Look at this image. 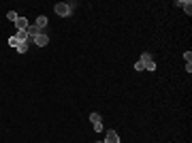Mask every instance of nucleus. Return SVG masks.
I'll list each match as a JSON object with an SVG mask.
<instances>
[{
  "mask_svg": "<svg viewBox=\"0 0 192 143\" xmlns=\"http://www.w3.org/2000/svg\"><path fill=\"white\" fill-rule=\"evenodd\" d=\"M47 43H49V36L45 34V32H41V34L34 38V45H38V47H45Z\"/></svg>",
  "mask_w": 192,
  "mask_h": 143,
  "instance_id": "nucleus-3",
  "label": "nucleus"
},
{
  "mask_svg": "<svg viewBox=\"0 0 192 143\" xmlns=\"http://www.w3.org/2000/svg\"><path fill=\"white\" fill-rule=\"evenodd\" d=\"M181 7H184V11L188 13V15H190V13H192V2H184Z\"/></svg>",
  "mask_w": 192,
  "mask_h": 143,
  "instance_id": "nucleus-9",
  "label": "nucleus"
},
{
  "mask_svg": "<svg viewBox=\"0 0 192 143\" xmlns=\"http://www.w3.org/2000/svg\"><path fill=\"white\" fill-rule=\"evenodd\" d=\"M184 58H186V62H190V60H192V54H190V51H186V54H184Z\"/></svg>",
  "mask_w": 192,
  "mask_h": 143,
  "instance_id": "nucleus-14",
  "label": "nucleus"
},
{
  "mask_svg": "<svg viewBox=\"0 0 192 143\" xmlns=\"http://www.w3.org/2000/svg\"><path fill=\"white\" fill-rule=\"evenodd\" d=\"M105 143H120V135L115 130H107V137H105Z\"/></svg>",
  "mask_w": 192,
  "mask_h": 143,
  "instance_id": "nucleus-2",
  "label": "nucleus"
},
{
  "mask_svg": "<svg viewBox=\"0 0 192 143\" xmlns=\"http://www.w3.org/2000/svg\"><path fill=\"white\" fill-rule=\"evenodd\" d=\"M45 26H47V17H45V15H41V17L36 19V28L43 32V30H45Z\"/></svg>",
  "mask_w": 192,
  "mask_h": 143,
  "instance_id": "nucleus-5",
  "label": "nucleus"
},
{
  "mask_svg": "<svg viewBox=\"0 0 192 143\" xmlns=\"http://www.w3.org/2000/svg\"><path fill=\"white\" fill-rule=\"evenodd\" d=\"M145 69H147V71H156V62H149V64H145Z\"/></svg>",
  "mask_w": 192,
  "mask_h": 143,
  "instance_id": "nucleus-12",
  "label": "nucleus"
},
{
  "mask_svg": "<svg viewBox=\"0 0 192 143\" xmlns=\"http://www.w3.org/2000/svg\"><path fill=\"white\" fill-rule=\"evenodd\" d=\"M7 17H9V22H17V13H15V11H9V13H7Z\"/></svg>",
  "mask_w": 192,
  "mask_h": 143,
  "instance_id": "nucleus-10",
  "label": "nucleus"
},
{
  "mask_svg": "<svg viewBox=\"0 0 192 143\" xmlns=\"http://www.w3.org/2000/svg\"><path fill=\"white\" fill-rule=\"evenodd\" d=\"M17 41H19V43H28V32H26V30H17Z\"/></svg>",
  "mask_w": 192,
  "mask_h": 143,
  "instance_id": "nucleus-6",
  "label": "nucleus"
},
{
  "mask_svg": "<svg viewBox=\"0 0 192 143\" xmlns=\"http://www.w3.org/2000/svg\"><path fill=\"white\" fill-rule=\"evenodd\" d=\"M17 43H19L17 36H11V38H9V45H11V47H17Z\"/></svg>",
  "mask_w": 192,
  "mask_h": 143,
  "instance_id": "nucleus-11",
  "label": "nucleus"
},
{
  "mask_svg": "<svg viewBox=\"0 0 192 143\" xmlns=\"http://www.w3.org/2000/svg\"><path fill=\"white\" fill-rule=\"evenodd\" d=\"M96 143H105V141H96Z\"/></svg>",
  "mask_w": 192,
  "mask_h": 143,
  "instance_id": "nucleus-15",
  "label": "nucleus"
},
{
  "mask_svg": "<svg viewBox=\"0 0 192 143\" xmlns=\"http://www.w3.org/2000/svg\"><path fill=\"white\" fill-rule=\"evenodd\" d=\"M134 69H137V71H143V69H145V64H143V62H141V60H139V62L134 64Z\"/></svg>",
  "mask_w": 192,
  "mask_h": 143,
  "instance_id": "nucleus-13",
  "label": "nucleus"
},
{
  "mask_svg": "<svg viewBox=\"0 0 192 143\" xmlns=\"http://www.w3.org/2000/svg\"><path fill=\"white\" fill-rule=\"evenodd\" d=\"M15 26H17V30H28V19L26 17H17V22H15Z\"/></svg>",
  "mask_w": 192,
  "mask_h": 143,
  "instance_id": "nucleus-4",
  "label": "nucleus"
},
{
  "mask_svg": "<svg viewBox=\"0 0 192 143\" xmlns=\"http://www.w3.org/2000/svg\"><path fill=\"white\" fill-rule=\"evenodd\" d=\"M53 9H56V15H60V17H68V15L73 13V9L66 4V2H58Z\"/></svg>",
  "mask_w": 192,
  "mask_h": 143,
  "instance_id": "nucleus-1",
  "label": "nucleus"
},
{
  "mask_svg": "<svg viewBox=\"0 0 192 143\" xmlns=\"http://www.w3.org/2000/svg\"><path fill=\"white\" fill-rule=\"evenodd\" d=\"M141 62H143V64H149V62H154V58H152V54H149V51H145L143 56H141Z\"/></svg>",
  "mask_w": 192,
  "mask_h": 143,
  "instance_id": "nucleus-7",
  "label": "nucleus"
},
{
  "mask_svg": "<svg viewBox=\"0 0 192 143\" xmlns=\"http://www.w3.org/2000/svg\"><path fill=\"white\" fill-rule=\"evenodd\" d=\"M17 51H19V54H26V51H28V43H17Z\"/></svg>",
  "mask_w": 192,
  "mask_h": 143,
  "instance_id": "nucleus-8",
  "label": "nucleus"
}]
</instances>
